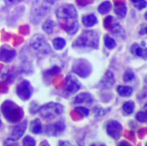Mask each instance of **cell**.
<instances>
[{"label":"cell","instance_id":"cell-1","mask_svg":"<svg viewBox=\"0 0 147 146\" xmlns=\"http://www.w3.org/2000/svg\"><path fill=\"white\" fill-rule=\"evenodd\" d=\"M56 16L59 19L60 27L70 35L75 34L79 28L77 19L78 14L72 4H64L56 9Z\"/></svg>","mask_w":147,"mask_h":146},{"label":"cell","instance_id":"cell-2","mask_svg":"<svg viewBox=\"0 0 147 146\" xmlns=\"http://www.w3.org/2000/svg\"><path fill=\"white\" fill-rule=\"evenodd\" d=\"M73 47L98 49L99 47V34L96 31H84L73 42Z\"/></svg>","mask_w":147,"mask_h":146},{"label":"cell","instance_id":"cell-3","mask_svg":"<svg viewBox=\"0 0 147 146\" xmlns=\"http://www.w3.org/2000/svg\"><path fill=\"white\" fill-rule=\"evenodd\" d=\"M3 117L10 123H17L23 118L24 112L22 108L11 100H6L1 106Z\"/></svg>","mask_w":147,"mask_h":146},{"label":"cell","instance_id":"cell-4","mask_svg":"<svg viewBox=\"0 0 147 146\" xmlns=\"http://www.w3.org/2000/svg\"><path fill=\"white\" fill-rule=\"evenodd\" d=\"M38 112L40 116L45 120H53L55 117L62 114L64 112V107L60 103L57 102H49L41 106Z\"/></svg>","mask_w":147,"mask_h":146},{"label":"cell","instance_id":"cell-5","mask_svg":"<svg viewBox=\"0 0 147 146\" xmlns=\"http://www.w3.org/2000/svg\"><path fill=\"white\" fill-rule=\"evenodd\" d=\"M30 46L34 51L43 55H48L52 52V48L49 43L41 34H35L32 37L30 40Z\"/></svg>","mask_w":147,"mask_h":146},{"label":"cell","instance_id":"cell-6","mask_svg":"<svg viewBox=\"0 0 147 146\" xmlns=\"http://www.w3.org/2000/svg\"><path fill=\"white\" fill-rule=\"evenodd\" d=\"M16 92L20 99L28 101L33 94V87L28 80H22L16 85Z\"/></svg>","mask_w":147,"mask_h":146},{"label":"cell","instance_id":"cell-7","mask_svg":"<svg viewBox=\"0 0 147 146\" xmlns=\"http://www.w3.org/2000/svg\"><path fill=\"white\" fill-rule=\"evenodd\" d=\"M104 28L117 36L124 37V34H125L124 29L122 28V27L121 26L119 22L115 17H113L112 15L108 16L104 20Z\"/></svg>","mask_w":147,"mask_h":146},{"label":"cell","instance_id":"cell-8","mask_svg":"<svg viewBox=\"0 0 147 146\" xmlns=\"http://www.w3.org/2000/svg\"><path fill=\"white\" fill-rule=\"evenodd\" d=\"M72 71L81 77H87L91 72V65L85 59H79L73 65Z\"/></svg>","mask_w":147,"mask_h":146},{"label":"cell","instance_id":"cell-9","mask_svg":"<svg viewBox=\"0 0 147 146\" xmlns=\"http://www.w3.org/2000/svg\"><path fill=\"white\" fill-rule=\"evenodd\" d=\"M122 126L117 120H110L106 125V132L108 135L113 139H119L122 134Z\"/></svg>","mask_w":147,"mask_h":146},{"label":"cell","instance_id":"cell-10","mask_svg":"<svg viewBox=\"0 0 147 146\" xmlns=\"http://www.w3.org/2000/svg\"><path fill=\"white\" fill-rule=\"evenodd\" d=\"M81 88V83L73 75H68L65 80V92L68 95L77 93Z\"/></svg>","mask_w":147,"mask_h":146},{"label":"cell","instance_id":"cell-11","mask_svg":"<svg viewBox=\"0 0 147 146\" xmlns=\"http://www.w3.org/2000/svg\"><path fill=\"white\" fill-rule=\"evenodd\" d=\"M65 130V125L63 120H59L54 123L48 124L45 127V133L48 136L57 137Z\"/></svg>","mask_w":147,"mask_h":146},{"label":"cell","instance_id":"cell-12","mask_svg":"<svg viewBox=\"0 0 147 146\" xmlns=\"http://www.w3.org/2000/svg\"><path fill=\"white\" fill-rule=\"evenodd\" d=\"M16 55V51L8 46L7 45H4L0 48V61L9 63L14 59Z\"/></svg>","mask_w":147,"mask_h":146},{"label":"cell","instance_id":"cell-13","mask_svg":"<svg viewBox=\"0 0 147 146\" xmlns=\"http://www.w3.org/2000/svg\"><path fill=\"white\" fill-rule=\"evenodd\" d=\"M26 127H27V121L24 120V121H22L21 123L17 124L12 130V133H11V135H10V138L11 139L13 140H17L19 139L22 138V136L23 135V133H25L26 131Z\"/></svg>","mask_w":147,"mask_h":146},{"label":"cell","instance_id":"cell-14","mask_svg":"<svg viewBox=\"0 0 147 146\" xmlns=\"http://www.w3.org/2000/svg\"><path fill=\"white\" fill-rule=\"evenodd\" d=\"M93 97L90 96L89 93H81L78 95L74 100H73V104H92L93 103Z\"/></svg>","mask_w":147,"mask_h":146},{"label":"cell","instance_id":"cell-15","mask_svg":"<svg viewBox=\"0 0 147 146\" xmlns=\"http://www.w3.org/2000/svg\"><path fill=\"white\" fill-rule=\"evenodd\" d=\"M114 83H115V77H114L113 73H111L110 71H107L101 81V84L102 88L109 89L114 85Z\"/></svg>","mask_w":147,"mask_h":146},{"label":"cell","instance_id":"cell-16","mask_svg":"<svg viewBox=\"0 0 147 146\" xmlns=\"http://www.w3.org/2000/svg\"><path fill=\"white\" fill-rule=\"evenodd\" d=\"M127 8L123 2H117L115 4V13L119 18H124L127 15Z\"/></svg>","mask_w":147,"mask_h":146},{"label":"cell","instance_id":"cell-17","mask_svg":"<svg viewBox=\"0 0 147 146\" xmlns=\"http://www.w3.org/2000/svg\"><path fill=\"white\" fill-rule=\"evenodd\" d=\"M82 22H83V24L85 27H89V28L95 26L98 22L97 18H96V16L94 14H89L87 15H84L83 17Z\"/></svg>","mask_w":147,"mask_h":146},{"label":"cell","instance_id":"cell-18","mask_svg":"<svg viewBox=\"0 0 147 146\" xmlns=\"http://www.w3.org/2000/svg\"><path fill=\"white\" fill-rule=\"evenodd\" d=\"M30 131L34 134H40L42 132L41 121L39 119H35L30 122Z\"/></svg>","mask_w":147,"mask_h":146},{"label":"cell","instance_id":"cell-19","mask_svg":"<svg viewBox=\"0 0 147 146\" xmlns=\"http://www.w3.org/2000/svg\"><path fill=\"white\" fill-rule=\"evenodd\" d=\"M117 93L119 94V96H122V97H128L132 95L134 89L130 86H118L117 87Z\"/></svg>","mask_w":147,"mask_h":146},{"label":"cell","instance_id":"cell-20","mask_svg":"<svg viewBox=\"0 0 147 146\" xmlns=\"http://www.w3.org/2000/svg\"><path fill=\"white\" fill-rule=\"evenodd\" d=\"M131 51L133 53L136 54L138 57H140L144 59H146L147 58V51L145 48H142L140 46H139L137 44H134L133 45L132 48H131Z\"/></svg>","mask_w":147,"mask_h":146},{"label":"cell","instance_id":"cell-21","mask_svg":"<svg viewBox=\"0 0 147 146\" xmlns=\"http://www.w3.org/2000/svg\"><path fill=\"white\" fill-rule=\"evenodd\" d=\"M56 27V23L53 20H47L43 25H42V29L48 34H51L53 33L54 28Z\"/></svg>","mask_w":147,"mask_h":146},{"label":"cell","instance_id":"cell-22","mask_svg":"<svg viewBox=\"0 0 147 146\" xmlns=\"http://www.w3.org/2000/svg\"><path fill=\"white\" fill-rule=\"evenodd\" d=\"M134 108H135V103L133 101H128L124 102L123 106H122V109L124 111V113L127 115L131 114L134 113Z\"/></svg>","mask_w":147,"mask_h":146},{"label":"cell","instance_id":"cell-23","mask_svg":"<svg viewBox=\"0 0 147 146\" xmlns=\"http://www.w3.org/2000/svg\"><path fill=\"white\" fill-rule=\"evenodd\" d=\"M66 45V41L65 39L61 37H57L53 40V46L56 50H62Z\"/></svg>","mask_w":147,"mask_h":146},{"label":"cell","instance_id":"cell-24","mask_svg":"<svg viewBox=\"0 0 147 146\" xmlns=\"http://www.w3.org/2000/svg\"><path fill=\"white\" fill-rule=\"evenodd\" d=\"M110 9H111V3L109 1H104L98 6V11L102 15L109 12Z\"/></svg>","mask_w":147,"mask_h":146},{"label":"cell","instance_id":"cell-25","mask_svg":"<svg viewBox=\"0 0 147 146\" xmlns=\"http://www.w3.org/2000/svg\"><path fill=\"white\" fill-rule=\"evenodd\" d=\"M104 44L109 49H114L116 46V41L109 35L104 36Z\"/></svg>","mask_w":147,"mask_h":146},{"label":"cell","instance_id":"cell-26","mask_svg":"<svg viewBox=\"0 0 147 146\" xmlns=\"http://www.w3.org/2000/svg\"><path fill=\"white\" fill-rule=\"evenodd\" d=\"M135 77V75L134 73V71H132L131 70H127L125 72H124V75H123V80L125 82H131L132 80H134Z\"/></svg>","mask_w":147,"mask_h":146},{"label":"cell","instance_id":"cell-27","mask_svg":"<svg viewBox=\"0 0 147 146\" xmlns=\"http://www.w3.org/2000/svg\"><path fill=\"white\" fill-rule=\"evenodd\" d=\"M75 111L83 117H88L90 114V110L84 107H77L75 108Z\"/></svg>","mask_w":147,"mask_h":146},{"label":"cell","instance_id":"cell-28","mask_svg":"<svg viewBox=\"0 0 147 146\" xmlns=\"http://www.w3.org/2000/svg\"><path fill=\"white\" fill-rule=\"evenodd\" d=\"M131 2L139 9H143L146 7V0H131Z\"/></svg>","mask_w":147,"mask_h":146},{"label":"cell","instance_id":"cell-29","mask_svg":"<svg viewBox=\"0 0 147 146\" xmlns=\"http://www.w3.org/2000/svg\"><path fill=\"white\" fill-rule=\"evenodd\" d=\"M22 145L24 146H34L35 145V140L30 136H26L23 139Z\"/></svg>","mask_w":147,"mask_h":146},{"label":"cell","instance_id":"cell-30","mask_svg":"<svg viewBox=\"0 0 147 146\" xmlns=\"http://www.w3.org/2000/svg\"><path fill=\"white\" fill-rule=\"evenodd\" d=\"M136 120L140 121V122H146L147 114L146 112H140L136 115Z\"/></svg>","mask_w":147,"mask_h":146},{"label":"cell","instance_id":"cell-31","mask_svg":"<svg viewBox=\"0 0 147 146\" xmlns=\"http://www.w3.org/2000/svg\"><path fill=\"white\" fill-rule=\"evenodd\" d=\"M59 71H60V69H59V67H57V66H53L52 69H50V70L47 71H46V73H47V75H49V76H53V75H56L57 73H59Z\"/></svg>","mask_w":147,"mask_h":146},{"label":"cell","instance_id":"cell-32","mask_svg":"<svg viewBox=\"0 0 147 146\" xmlns=\"http://www.w3.org/2000/svg\"><path fill=\"white\" fill-rule=\"evenodd\" d=\"M3 145H18V144L16 142V140H13L11 139H6L3 143Z\"/></svg>","mask_w":147,"mask_h":146},{"label":"cell","instance_id":"cell-33","mask_svg":"<svg viewBox=\"0 0 147 146\" xmlns=\"http://www.w3.org/2000/svg\"><path fill=\"white\" fill-rule=\"evenodd\" d=\"M97 109V112H96V118L99 116V117H101V116H102V115H104V113H105V110H103L102 108H96Z\"/></svg>","mask_w":147,"mask_h":146},{"label":"cell","instance_id":"cell-34","mask_svg":"<svg viewBox=\"0 0 147 146\" xmlns=\"http://www.w3.org/2000/svg\"><path fill=\"white\" fill-rule=\"evenodd\" d=\"M140 34H146V26L144 24L142 28H140Z\"/></svg>","mask_w":147,"mask_h":146},{"label":"cell","instance_id":"cell-35","mask_svg":"<svg viewBox=\"0 0 147 146\" xmlns=\"http://www.w3.org/2000/svg\"><path fill=\"white\" fill-rule=\"evenodd\" d=\"M16 0H4V2L6 3H15Z\"/></svg>","mask_w":147,"mask_h":146},{"label":"cell","instance_id":"cell-36","mask_svg":"<svg viewBox=\"0 0 147 146\" xmlns=\"http://www.w3.org/2000/svg\"><path fill=\"white\" fill-rule=\"evenodd\" d=\"M1 126H2V122H1V120H0V128H1Z\"/></svg>","mask_w":147,"mask_h":146}]
</instances>
